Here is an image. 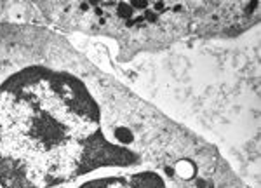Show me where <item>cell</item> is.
<instances>
[{"label": "cell", "instance_id": "6da1fadb", "mask_svg": "<svg viewBox=\"0 0 261 188\" xmlns=\"http://www.w3.org/2000/svg\"><path fill=\"white\" fill-rule=\"evenodd\" d=\"M39 9L56 26L103 33L133 51L239 33L259 18V2H70L39 4Z\"/></svg>", "mask_w": 261, "mask_h": 188}]
</instances>
